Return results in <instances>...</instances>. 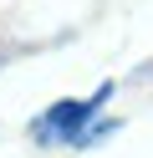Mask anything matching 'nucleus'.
Segmentation results:
<instances>
[{
	"instance_id": "obj_1",
	"label": "nucleus",
	"mask_w": 153,
	"mask_h": 158,
	"mask_svg": "<svg viewBox=\"0 0 153 158\" xmlns=\"http://www.w3.org/2000/svg\"><path fill=\"white\" fill-rule=\"evenodd\" d=\"M107 97H112V82H102L92 97H61V102H51L46 112L31 117V143H41V148H56V143L82 148L87 143V127L107 107Z\"/></svg>"
}]
</instances>
